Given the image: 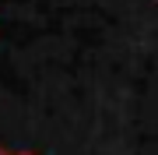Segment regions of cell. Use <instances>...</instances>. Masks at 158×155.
Returning a JSON list of instances; mask_svg holds the SVG:
<instances>
[{
	"instance_id": "obj_2",
	"label": "cell",
	"mask_w": 158,
	"mask_h": 155,
	"mask_svg": "<svg viewBox=\"0 0 158 155\" xmlns=\"http://www.w3.org/2000/svg\"><path fill=\"white\" fill-rule=\"evenodd\" d=\"M0 155H7V152H4V148H0Z\"/></svg>"
},
{
	"instance_id": "obj_1",
	"label": "cell",
	"mask_w": 158,
	"mask_h": 155,
	"mask_svg": "<svg viewBox=\"0 0 158 155\" xmlns=\"http://www.w3.org/2000/svg\"><path fill=\"white\" fill-rule=\"evenodd\" d=\"M14 155H35V152H14Z\"/></svg>"
}]
</instances>
